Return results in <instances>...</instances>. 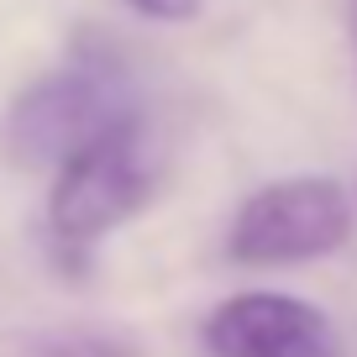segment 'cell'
<instances>
[{
	"mask_svg": "<svg viewBox=\"0 0 357 357\" xmlns=\"http://www.w3.org/2000/svg\"><path fill=\"white\" fill-rule=\"evenodd\" d=\"M211 357H342L336 326L321 305L279 289H247L221 300L200 326Z\"/></svg>",
	"mask_w": 357,
	"mask_h": 357,
	"instance_id": "4",
	"label": "cell"
},
{
	"mask_svg": "<svg viewBox=\"0 0 357 357\" xmlns=\"http://www.w3.org/2000/svg\"><path fill=\"white\" fill-rule=\"evenodd\" d=\"M132 111H142L132 63L116 53V43L84 32L68 47L63 63L37 74L6 105V116H0V163L47 174L58 158H68L79 142H89L95 132H105L111 121H121Z\"/></svg>",
	"mask_w": 357,
	"mask_h": 357,
	"instance_id": "1",
	"label": "cell"
},
{
	"mask_svg": "<svg viewBox=\"0 0 357 357\" xmlns=\"http://www.w3.org/2000/svg\"><path fill=\"white\" fill-rule=\"evenodd\" d=\"M142 22H163V26H184L205 11V0H126Z\"/></svg>",
	"mask_w": 357,
	"mask_h": 357,
	"instance_id": "6",
	"label": "cell"
},
{
	"mask_svg": "<svg viewBox=\"0 0 357 357\" xmlns=\"http://www.w3.org/2000/svg\"><path fill=\"white\" fill-rule=\"evenodd\" d=\"M47 357H137V347L121 342V336H89V331H79V336L53 342V347H47Z\"/></svg>",
	"mask_w": 357,
	"mask_h": 357,
	"instance_id": "5",
	"label": "cell"
},
{
	"mask_svg": "<svg viewBox=\"0 0 357 357\" xmlns=\"http://www.w3.org/2000/svg\"><path fill=\"white\" fill-rule=\"evenodd\" d=\"M352 53H357V0H352Z\"/></svg>",
	"mask_w": 357,
	"mask_h": 357,
	"instance_id": "7",
	"label": "cell"
},
{
	"mask_svg": "<svg viewBox=\"0 0 357 357\" xmlns=\"http://www.w3.org/2000/svg\"><path fill=\"white\" fill-rule=\"evenodd\" d=\"M352 236V195L331 174H294L252 190L231 215L226 257L242 268H294L331 257Z\"/></svg>",
	"mask_w": 357,
	"mask_h": 357,
	"instance_id": "3",
	"label": "cell"
},
{
	"mask_svg": "<svg viewBox=\"0 0 357 357\" xmlns=\"http://www.w3.org/2000/svg\"><path fill=\"white\" fill-rule=\"evenodd\" d=\"M47 184V242L63 263H84L89 247H100L121 231L132 215H142L158 195V158L147 142L142 111L111 121L68 158H58Z\"/></svg>",
	"mask_w": 357,
	"mask_h": 357,
	"instance_id": "2",
	"label": "cell"
}]
</instances>
